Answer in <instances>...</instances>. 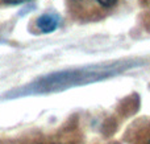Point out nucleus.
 <instances>
[{"mask_svg":"<svg viewBox=\"0 0 150 144\" xmlns=\"http://www.w3.org/2000/svg\"><path fill=\"white\" fill-rule=\"evenodd\" d=\"M59 23H61L59 15L54 12H50V13H45V15L40 16L36 20V26L42 33H52V32H54L59 26Z\"/></svg>","mask_w":150,"mask_h":144,"instance_id":"nucleus-2","label":"nucleus"},{"mask_svg":"<svg viewBox=\"0 0 150 144\" xmlns=\"http://www.w3.org/2000/svg\"><path fill=\"white\" fill-rule=\"evenodd\" d=\"M140 63L141 61L134 58V60H119L98 63V65L80 66V68L54 71V73H50L47 76L36 79L34 82L21 87V89L15 90L13 93L11 91L9 95L16 97V95L47 94V93L62 91V90L70 89V87L93 83V82L119 76V74L124 73L125 70L134 68Z\"/></svg>","mask_w":150,"mask_h":144,"instance_id":"nucleus-1","label":"nucleus"},{"mask_svg":"<svg viewBox=\"0 0 150 144\" xmlns=\"http://www.w3.org/2000/svg\"><path fill=\"white\" fill-rule=\"evenodd\" d=\"M95 1L98 3V4H100L101 7L111 8V7H113V5H116L119 0H95Z\"/></svg>","mask_w":150,"mask_h":144,"instance_id":"nucleus-3","label":"nucleus"},{"mask_svg":"<svg viewBox=\"0 0 150 144\" xmlns=\"http://www.w3.org/2000/svg\"><path fill=\"white\" fill-rule=\"evenodd\" d=\"M5 4H9V5H21V4H25V3H29L32 0H3Z\"/></svg>","mask_w":150,"mask_h":144,"instance_id":"nucleus-4","label":"nucleus"},{"mask_svg":"<svg viewBox=\"0 0 150 144\" xmlns=\"http://www.w3.org/2000/svg\"><path fill=\"white\" fill-rule=\"evenodd\" d=\"M149 144H150V138H149Z\"/></svg>","mask_w":150,"mask_h":144,"instance_id":"nucleus-5","label":"nucleus"}]
</instances>
